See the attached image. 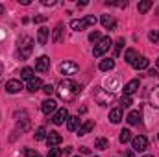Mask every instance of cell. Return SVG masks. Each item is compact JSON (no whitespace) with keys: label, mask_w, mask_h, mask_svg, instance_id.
I'll list each match as a JSON object with an SVG mask.
<instances>
[{"label":"cell","mask_w":159,"mask_h":157,"mask_svg":"<svg viewBox=\"0 0 159 157\" xmlns=\"http://www.w3.org/2000/svg\"><path fill=\"white\" fill-rule=\"evenodd\" d=\"M56 92H57V96H59L61 100L72 102L80 92H81V85H78V83L72 81V79H61V81L57 83V87H56Z\"/></svg>","instance_id":"1"},{"label":"cell","mask_w":159,"mask_h":157,"mask_svg":"<svg viewBox=\"0 0 159 157\" xmlns=\"http://www.w3.org/2000/svg\"><path fill=\"white\" fill-rule=\"evenodd\" d=\"M32 50H34V39L24 35L19 41V56H20V59H28L32 56Z\"/></svg>","instance_id":"2"},{"label":"cell","mask_w":159,"mask_h":157,"mask_svg":"<svg viewBox=\"0 0 159 157\" xmlns=\"http://www.w3.org/2000/svg\"><path fill=\"white\" fill-rule=\"evenodd\" d=\"M94 24H96V17L94 15H87L81 20H70V28L76 30V32H81V30H85L89 26H94Z\"/></svg>","instance_id":"3"},{"label":"cell","mask_w":159,"mask_h":157,"mask_svg":"<svg viewBox=\"0 0 159 157\" xmlns=\"http://www.w3.org/2000/svg\"><path fill=\"white\" fill-rule=\"evenodd\" d=\"M111 44H113V41L111 37H102V39L96 43V46H94V50H93V54H94V57H102L109 48H111Z\"/></svg>","instance_id":"4"},{"label":"cell","mask_w":159,"mask_h":157,"mask_svg":"<svg viewBox=\"0 0 159 157\" xmlns=\"http://www.w3.org/2000/svg\"><path fill=\"white\" fill-rule=\"evenodd\" d=\"M131 148H133L135 152H144V150L148 148V139H146L144 135L133 137V139H131Z\"/></svg>","instance_id":"5"},{"label":"cell","mask_w":159,"mask_h":157,"mask_svg":"<svg viewBox=\"0 0 159 157\" xmlns=\"http://www.w3.org/2000/svg\"><path fill=\"white\" fill-rule=\"evenodd\" d=\"M59 70H61V74H65V76H72V74L78 72V65H76L74 61H65V63L59 65Z\"/></svg>","instance_id":"6"},{"label":"cell","mask_w":159,"mask_h":157,"mask_svg":"<svg viewBox=\"0 0 159 157\" xmlns=\"http://www.w3.org/2000/svg\"><path fill=\"white\" fill-rule=\"evenodd\" d=\"M35 70L41 72V74H44V72L50 70V57L48 56H41L39 59L35 61Z\"/></svg>","instance_id":"7"},{"label":"cell","mask_w":159,"mask_h":157,"mask_svg":"<svg viewBox=\"0 0 159 157\" xmlns=\"http://www.w3.org/2000/svg\"><path fill=\"white\" fill-rule=\"evenodd\" d=\"M63 142V137L57 133V131H50L48 135H46V144H48V148H56L57 144H61Z\"/></svg>","instance_id":"8"},{"label":"cell","mask_w":159,"mask_h":157,"mask_svg":"<svg viewBox=\"0 0 159 157\" xmlns=\"http://www.w3.org/2000/svg\"><path fill=\"white\" fill-rule=\"evenodd\" d=\"M65 120H69V111L63 107V109H57L56 113H54V117H52V122L56 124V126H61Z\"/></svg>","instance_id":"9"},{"label":"cell","mask_w":159,"mask_h":157,"mask_svg":"<svg viewBox=\"0 0 159 157\" xmlns=\"http://www.w3.org/2000/svg\"><path fill=\"white\" fill-rule=\"evenodd\" d=\"M41 109H43V113H44V115L56 113V109H57V102H56L54 98H48V100H44V102H43Z\"/></svg>","instance_id":"10"},{"label":"cell","mask_w":159,"mask_h":157,"mask_svg":"<svg viewBox=\"0 0 159 157\" xmlns=\"http://www.w3.org/2000/svg\"><path fill=\"white\" fill-rule=\"evenodd\" d=\"M148 57H144V56H137L135 59H133V63H131V67L135 69V70H143V69H148Z\"/></svg>","instance_id":"11"},{"label":"cell","mask_w":159,"mask_h":157,"mask_svg":"<svg viewBox=\"0 0 159 157\" xmlns=\"http://www.w3.org/2000/svg\"><path fill=\"white\" fill-rule=\"evenodd\" d=\"M20 89H22V83H20L19 79H9V81L6 83V91H7L9 94H17Z\"/></svg>","instance_id":"12"},{"label":"cell","mask_w":159,"mask_h":157,"mask_svg":"<svg viewBox=\"0 0 159 157\" xmlns=\"http://www.w3.org/2000/svg\"><path fill=\"white\" fill-rule=\"evenodd\" d=\"M139 89V79H131L124 85V96H131L133 92H137Z\"/></svg>","instance_id":"13"},{"label":"cell","mask_w":159,"mask_h":157,"mask_svg":"<svg viewBox=\"0 0 159 157\" xmlns=\"http://www.w3.org/2000/svg\"><path fill=\"white\" fill-rule=\"evenodd\" d=\"M94 96H96V100H98V104H100V105H106V104L109 102V98H111V94H109V92H104V89H102V87H98V89H96Z\"/></svg>","instance_id":"14"},{"label":"cell","mask_w":159,"mask_h":157,"mask_svg":"<svg viewBox=\"0 0 159 157\" xmlns=\"http://www.w3.org/2000/svg\"><path fill=\"white\" fill-rule=\"evenodd\" d=\"M102 26H104L106 30H115V28H117V22H115V19H113L111 15H104V17H102Z\"/></svg>","instance_id":"15"},{"label":"cell","mask_w":159,"mask_h":157,"mask_svg":"<svg viewBox=\"0 0 159 157\" xmlns=\"http://www.w3.org/2000/svg\"><path fill=\"white\" fill-rule=\"evenodd\" d=\"M98 69H100L102 72H109V70L115 69V61H113V59H102L100 65H98Z\"/></svg>","instance_id":"16"},{"label":"cell","mask_w":159,"mask_h":157,"mask_svg":"<svg viewBox=\"0 0 159 157\" xmlns=\"http://www.w3.org/2000/svg\"><path fill=\"white\" fill-rule=\"evenodd\" d=\"M48 35H50V30L48 28H39V32H37V43L39 44H46V41H48Z\"/></svg>","instance_id":"17"},{"label":"cell","mask_w":159,"mask_h":157,"mask_svg":"<svg viewBox=\"0 0 159 157\" xmlns=\"http://www.w3.org/2000/svg\"><path fill=\"white\" fill-rule=\"evenodd\" d=\"M41 87H43V81H41L39 78H34V79L28 81V87H26V89H28L30 92H37Z\"/></svg>","instance_id":"18"},{"label":"cell","mask_w":159,"mask_h":157,"mask_svg":"<svg viewBox=\"0 0 159 157\" xmlns=\"http://www.w3.org/2000/svg\"><path fill=\"white\" fill-rule=\"evenodd\" d=\"M109 120H111L113 124H119L120 120H122V109H120V107L111 109V111H109Z\"/></svg>","instance_id":"19"},{"label":"cell","mask_w":159,"mask_h":157,"mask_svg":"<svg viewBox=\"0 0 159 157\" xmlns=\"http://www.w3.org/2000/svg\"><path fill=\"white\" fill-rule=\"evenodd\" d=\"M61 35H63V22H57L56 28H54V34H52V41L54 43H59L61 41Z\"/></svg>","instance_id":"20"},{"label":"cell","mask_w":159,"mask_h":157,"mask_svg":"<svg viewBox=\"0 0 159 157\" xmlns=\"http://www.w3.org/2000/svg\"><path fill=\"white\" fill-rule=\"evenodd\" d=\"M93 128H94V122H93V120H87V122H85V124H83V126L78 129V135H81V137H83V135L91 133V131H93Z\"/></svg>","instance_id":"21"},{"label":"cell","mask_w":159,"mask_h":157,"mask_svg":"<svg viewBox=\"0 0 159 157\" xmlns=\"http://www.w3.org/2000/svg\"><path fill=\"white\" fill-rule=\"evenodd\" d=\"M67 129H69V131L80 129V118L78 117H69V120H67Z\"/></svg>","instance_id":"22"},{"label":"cell","mask_w":159,"mask_h":157,"mask_svg":"<svg viewBox=\"0 0 159 157\" xmlns=\"http://www.w3.org/2000/svg\"><path fill=\"white\" fill-rule=\"evenodd\" d=\"M150 104L159 109V85L157 87H154V91L150 92Z\"/></svg>","instance_id":"23"},{"label":"cell","mask_w":159,"mask_h":157,"mask_svg":"<svg viewBox=\"0 0 159 157\" xmlns=\"http://www.w3.org/2000/svg\"><path fill=\"white\" fill-rule=\"evenodd\" d=\"M126 120H128L129 126H135V124H139V120H141V113H139V111H131V113L126 117Z\"/></svg>","instance_id":"24"},{"label":"cell","mask_w":159,"mask_h":157,"mask_svg":"<svg viewBox=\"0 0 159 157\" xmlns=\"http://www.w3.org/2000/svg\"><path fill=\"white\" fill-rule=\"evenodd\" d=\"M119 141L122 142V144H126V142H129V141H131V131H129V129H122V131H120V137H119Z\"/></svg>","instance_id":"25"},{"label":"cell","mask_w":159,"mask_h":157,"mask_svg":"<svg viewBox=\"0 0 159 157\" xmlns=\"http://www.w3.org/2000/svg\"><path fill=\"white\" fill-rule=\"evenodd\" d=\"M150 7H152V2H150V0H143V2H139V6H137L139 13H146Z\"/></svg>","instance_id":"26"},{"label":"cell","mask_w":159,"mask_h":157,"mask_svg":"<svg viewBox=\"0 0 159 157\" xmlns=\"http://www.w3.org/2000/svg\"><path fill=\"white\" fill-rule=\"evenodd\" d=\"M135 57H137V54H135V50H133V48L126 50V54H124V61H126V63H129V65H131Z\"/></svg>","instance_id":"27"},{"label":"cell","mask_w":159,"mask_h":157,"mask_svg":"<svg viewBox=\"0 0 159 157\" xmlns=\"http://www.w3.org/2000/svg\"><path fill=\"white\" fill-rule=\"evenodd\" d=\"M20 79H34V69H30V67H26V69H22V72H20Z\"/></svg>","instance_id":"28"},{"label":"cell","mask_w":159,"mask_h":157,"mask_svg":"<svg viewBox=\"0 0 159 157\" xmlns=\"http://www.w3.org/2000/svg\"><path fill=\"white\" fill-rule=\"evenodd\" d=\"M94 146H96L98 150H106V148L109 146V142H107V139L100 137V139H96V141H94Z\"/></svg>","instance_id":"29"},{"label":"cell","mask_w":159,"mask_h":157,"mask_svg":"<svg viewBox=\"0 0 159 157\" xmlns=\"http://www.w3.org/2000/svg\"><path fill=\"white\" fill-rule=\"evenodd\" d=\"M46 135H48V133H46V129H44L43 126H41V128H37V129H35V133H34L35 141H43V139H46Z\"/></svg>","instance_id":"30"},{"label":"cell","mask_w":159,"mask_h":157,"mask_svg":"<svg viewBox=\"0 0 159 157\" xmlns=\"http://www.w3.org/2000/svg\"><path fill=\"white\" fill-rule=\"evenodd\" d=\"M61 155H63V150L61 148H50L46 157H61Z\"/></svg>","instance_id":"31"},{"label":"cell","mask_w":159,"mask_h":157,"mask_svg":"<svg viewBox=\"0 0 159 157\" xmlns=\"http://www.w3.org/2000/svg\"><path fill=\"white\" fill-rule=\"evenodd\" d=\"M148 39L152 41V43H159V30H150Z\"/></svg>","instance_id":"32"},{"label":"cell","mask_w":159,"mask_h":157,"mask_svg":"<svg viewBox=\"0 0 159 157\" xmlns=\"http://www.w3.org/2000/svg\"><path fill=\"white\" fill-rule=\"evenodd\" d=\"M131 104H133L131 96H122V98H120V105H122V107H129Z\"/></svg>","instance_id":"33"},{"label":"cell","mask_w":159,"mask_h":157,"mask_svg":"<svg viewBox=\"0 0 159 157\" xmlns=\"http://www.w3.org/2000/svg\"><path fill=\"white\" fill-rule=\"evenodd\" d=\"M100 39H102L100 32H96V30H94V32H91V34H89V41H91V43H98Z\"/></svg>","instance_id":"34"},{"label":"cell","mask_w":159,"mask_h":157,"mask_svg":"<svg viewBox=\"0 0 159 157\" xmlns=\"http://www.w3.org/2000/svg\"><path fill=\"white\" fill-rule=\"evenodd\" d=\"M115 44H117V46H115V57H117V56H119V54H120V50L124 48V44H126V43H124V39L120 37V39L117 41V43H115Z\"/></svg>","instance_id":"35"},{"label":"cell","mask_w":159,"mask_h":157,"mask_svg":"<svg viewBox=\"0 0 159 157\" xmlns=\"http://www.w3.org/2000/svg\"><path fill=\"white\" fill-rule=\"evenodd\" d=\"M43 91H44V92H46V94H52V92H54V91H56V89H54V87H52V85H50V83H48V85H43Z\"/></svg>","instance_id":"36"},{"label":"cell","mask_w":159,"mask_h":157,"mask_svg":"<svg viewBox=\"0 0 159 157\" xmlns=\"http://www.w3.org/2000/svg\"><path fill=\"white\" fill-rule=\"evenodd\" d=\"M24 155H28V157H37L39 154H37V152H34V150H28V148H26V150H24Z\"/></svg>","instance_id":"37"},{"label":"cell","mask_w":159,"mask_h":157,"mask_svg":"<svg viewBox=\"0 0 159 157\" xmlns=\"http://www.w3.org/2000/svg\"><path fill=\"white\" fill-rule=\"evenodd\" d=\"M34 20H35V22H44V20H46V17H44V15H39V17H35Z\"/></svg>","instance_id":"38"},{"label":"cell","mask_w":159,"mask_h":157,"mask_svg":"<svg viewBox=\"0 0 159 157\" xmlns=\"http://www.w3.org/2000/svg\"><path fill=\"white\" fill-rule=\"evenodd\" d=\"M148 76L156 78V76H157V70H156V69H150V70H148Z\"/></svg>","instance_id":"39"},{"label":"cell","mask_w":159,"mask_h":157,"mask_svg":"<svg viewBox=\"0 0 159 157\" xmlns=\"http://www.w3.org/2000/svg\"><path fill=\"white\" fill-rule=\"evenodd\" d=\"M43 4H44V6H56L54 0H43Z\"/></svg>","instance_id":"40"},{"label":"cell","mask_w":159,"mask_h":157,"mask_svg":"<svg viewBox=\"0 0 159 157\" xmlns=\"http://www.w3.org/2000/svg\"><path fill=\"white\" fill-rule=\"evenodd\" d=\"M124 157H135V154H133L131 150H126V152H124Z\"/></svg>","instance_id":"41"},{"label":"cell","mask_w":159,"mask_h":157,"mask_svg":"<svg viewBox=\"0 0 159 157\" xmlns=\"http://www.w3.org/2000/svg\"><path fill=\"white\" fill-rule=\"evenodd\" d=\"M80 152H81V154H89V152H91V150H89V148H87V146H81V148H80Z\"/></svg>","instance_id":"42"},{"label":"cell","mask_w":159,"mask_h":157,"mask_svg":"<svg viewBox=\"0 0 159 157\" xmlns=\"http://www.w3.org/2000/svg\"><path fill=\"white\" fill-rule=\"evenodd\" d=\"M85 6H87V2H85V0H83V2H78V7H85Z\"/></svg>","instance_id":"43"},{"label":"cell","mask_w":159,"mask_h":157,"mask_svg":"<svg viewBox=\"0 0 159 157\" xmlns=\"http://www.w3.org/2000/svg\"><path fill=\"white\" fill-rule=\"evenodd\" d=\"M2 13H4V6L0 4V15H2Z\"/></svg>","instance_id":"44"},{"label":"cell","mask_w":159,"mask_h":157,"mask_svg":"<svg viewBox=\"0 0 159 157\" xmlns=\"http://www.w3.org/2000/svg\"><path fill=\"white\" fill-rule=\"evenodd\" d=\"M144 157H154V155H144Z\"/></svg>","instance_id":"45"},{"label":"cell","mask_w":159,"mask_h":157,"mask_svg":"<svg viewBox=\"0 0 159 157\" xmlns=\"http://www.w3.org/2000/svg\"><path fill=\"white\" fill-rule=\"evenodd\" d=\"M157 69H159V59H157Z\"/></svg>","instance_id":"46"},{"label":"cell","mask_w":159,"mask_h":157,"mask_svg":"<svg viewBox=\"0 0 159 157\" xmlns=\"http://www.w3.org/2000/svg\"><path fill=\"white\" fill-rule=\"evenodd\" d=\"M157 15H159V7H157Z\"/></svg>","instance_id":"47"},{"label":"cell","mask_w":159,"mask_h":157,"mask_svg":"<svg viewBox=\"0 0 159 157\" xmlns=\"http://www.w3.org/2000/svg\"><path fill=\"white\" fill-rule=\"evenodd\" d=\"M76 157H80V155H76Z\"/></svg>","instance_id":"48"},{"label":"cell","mask_w":159,"mask_h":157,"mask_svg":"<svg viewBox=\"0 0 159 157\" xmlns=\"http://www.w3.org/2000/svg\"><path fill=\"white\" fill-rule=\"evenodd\" d=\"M37 157H41V155H37Z\"/></svg>","instance_id":"49"},{"label":"cell","mask_w":159,"mask_h":157,"mask_svg":"<svg viewBox=\"0 0 159 157\" xmlns=\"http://www.w3.org/2000/svg\"><path fill=\"white\" fill-rule=\"evenodd\" d=\"M93 157H94V155H93Z\"/></svg>","instance_id":"50"}]
</instances>
